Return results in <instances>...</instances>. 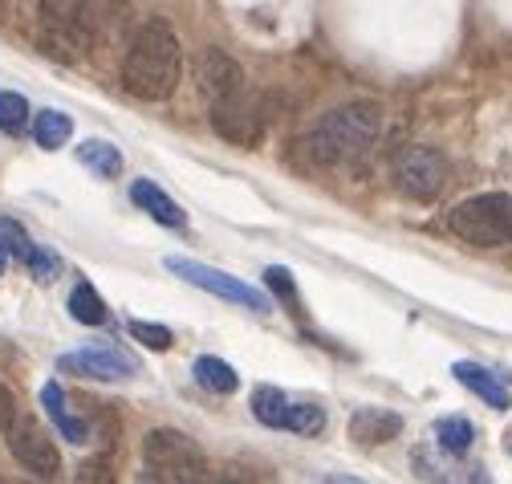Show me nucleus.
<instances>
[{"instance_id": "obj_1", "label": "nucleus", "mask_w": 512, "mask_h": 484, "mask_svg": "<svg viewBox=\"0 0 512 484\" xmlns=\"http://www.w3.org/2000/svg\"><path fill=\"white\" fill-rule=\"evenodd\" d=\"M179 74H183V49H179V37L167 21H147L131 49H126V62H122V86L131 98L139 102H163L175 94L179 86Z\"/></svg>"}, {"instance_id": "obj_2", "label": "nucleus", "mask_w": 512, "mask_h": 484, "mask_svg": "<svg viewBox=\"0 0 512 484\" xmlns=\"http://www.w3.org/2000/svg\"><path fill=\"white\" fill-rule=\"evenodd\" d=\"M378 127H382V114H378L374 102L338 106L334 114H326L322 123L313 127L305 147H309V155L322 167H354V163H362L374 151Z\"/></svg>"}, {"instance_id": "obj_3", "label": "nucleus", "mask_w": 512, "mask_h": 484, "mask_svg": "<svg viewBox=\"0 0 512 484\" xmlns=\"http://www.w3.org/2000/svg\"><path fill=\"white\" fill-rule=\"evenodd\" d=\"M94 41L90 0H41V45L57 62H78Z\"/></svg>"}, {"instance_id": "obj_4", "label": "nucleus", "mask_w": 512, "mask_h": 484, "mask_svg": "<svg viewBox=\"0 0 512 484\" xmlns=\"http://www.w3.org/2000/svg\"><path fill=\"white\" fill-rule=\"evenodd\" d=\"M447 228L476 249H500L512 240V196L504 192L472 196L447 212Z\"/></svg>"}, {"instance_id": "obj_5", "label": "nucleus", "mask_w": 512, "mask_h": 484, "mask_svg": "<svg viewBox=\"0 0 512 484\" xmlns=\"http://www.w3.org/2000/svg\"><path fill=\"white\" fill-rule=\"evenodd\" d=\"M143 464L151 476L159 480H175V484H191V480H204L208 476V456L204 448L175 432V428H155L143 440Z\"/></svg>"}, {"instance_id": "obj_6", "label": "nucleus", "mask_w": 512, "mask_h": 484, "mask_svg": "<svg viewBox=\"0 0 512 484\" xmlns=\"http://www.w3.org/2000/svg\"><path fill=\"white\" fill-rule=\"evenodd\" d=\"M212 106V131L236 147H256L265 139V127H269V114H265V102L256 98L248 86L208 102Z\"/></svg>"}, {"instance_id": "obj_7", "label": "nucleus", "mask_w": 512, "mask_h": 484, "mask_svg": "<svg viewBox=\"0 0 512 484\" xmlns=\"http://www.w3.org/2000/svg\"><path fill=\"white\" fill-rule=\"evenodd\" d=\"M167 269H171V273H179V277H183V281H191V285H200V289H208V293L224 297V301H236V306H248V310H256V314H273V301H269L261 289H252V285H244L240 277L220 273V269H212V265H204V261L167 257Z\"/></svg>"}, {"instance_id": "obj_8", "label": "nucleus", "mask_w": 512, "mask_h": 484, "mask_svg": "<svg viewBox=\"0 0 512 484\" xmlns=\"http://www.w3.org/2000/svg\"><path fill=\"white\" fill-rule=\"evenodd\" d=\"M5 436H9L13 460H17L25 472H33V476H41V480L61 476V452H57V444L49 440V432L41 428L33 415H17L9 428H5Z\"/></svg>"}, {"instance_id": "obj_9", "label": "nucleus", "mask_w": 512, "mask_h": 484, "mask_svg": "<svg viewBox=\"0 0 512 484\" xmlns=\"http://www.w3.org/2000/svg\"><path fill=\"white\" fill-rule=\"evenodd\" d=\"M395 175H399V188L411 196V200H435L447 184V159L435 151V147H407L395 163Z\"/></svg>"}, {"instance_id": "obj_10", "label": "nucleus", "mask_w": 512, "mask_h": 484, "mask_svg": "<svg viewBox=\"0 0 512 484\" xmlns=\"http://www.w3.org/2000/svg\"><path fill=\"white\" fill-rule=\"evenodd\" d=\"M61 371L82 375V379H98V383H118V379L139 375V362L114 346H86V350H74V354L61 358Z\"/></svg>"}, {"instance_id": "obj_11", "label": "nucleus", "mask_w": 512, "mask_h": 484, "mask_svg": "<svg viewBox=\"0 0 512 484\" xmlns=\"http://www.w3.org/2000/svg\"><path fill=\"white\" fill-rule=\"evenodd\" d=\"M196 74H200V90H204L208 102H216V98H224V94H232V90L244 86V70L232 62L224 49H208V53H200Z\"/></svg>"}, {"instance_id": "obj_12", "label": "nucleus", "mask_w": 512, "mask_h": 484, "mask_svg": "<svg viewBox=\"0 0 512 484\" xmlns=\"http://www.w3.org/2000/svg\"><path fill=\"white\" fill-rule=\"evenodd\" d=\"M452 375L472 391V395H480L488 407H496V411H508L512 407V395H508V387L492 375V371H484L480 362H456L452 367Z\"/></svg>"}, {"instance_id": "obj_13", "label": "nucleus", "mask_w": 512, "mask_h": 484, "mask_svg": "<svg viewBox=\"0 0 512 484\" xmlns=\"http://www.w3.org/2000/svg\"><path fill=\"white\" fill-rule=\"evenodd\" d=\"M399 432H403V419L391 415V411H378V407H362L350 419V436L358 444H382V440H391Z\"/></svg>"}, {"instance_id": "obj_14", "label": "nucleus", "mask_w": 512, "mask_h": 484, "mask_svg": "<svg viewBox=\"0 0 512 484\" xmlns=\"http://www.w3.org/2000/svg\"><path fill=\"white\" fill-rule=\"evenodd\" d=\"M41 407H45V415L53 419V428L66 436L70 444H86V440H90V428H86L82 419L70 415V407H66V391H61L57 383H45V387H41Z\"/></svg>"}, {"instance_id": "obj_15", "label": "nucleus", "mask_w": 512, "mask_h": 484, "mask_svg": "<svg viewBox=\"0 0 512 484\" xmlns=\"http://www.w3.org/2000/svg\"><path fill=\"white\" fill-rule=\"evenodd\" d=\"M131 196H135V204L147 208L159 224H167V228H183V212H179V204H175L167 192H159V184H151V179H135Z\"/></svg>"}, {"instance_id": "obj_16", "label": "nucleus", "mask_w": 512, "mask_h": 484, "mask_svg": "<svg viewBox=\"0 0 512 484\" xmlns=\"http://www.w3.org/2000/svg\"><path fill=\"white\" fill-rule=\"evenodd\" d=\"M70 135H74V118H70V114H61V110H41V114L33 118V139H37V147H45V151L66 147Z\"/></svg>"}, {"instance_id": "obj_17", "label": "nucleus", "mask_w": 512, "mask_h": 484, "mask_svg": "<svg viewBox=\"0 0 512 484\" xmlns=\"http://www.w3.org/2000/svg\"><path fill=\"white\" fill-rule=\"evenodd\" d=\"M196 383L204 387V391H212V395H232L236 387H240V375L228 367L224 358H212V354H204V358H196Z\"/></svg>"}, {"instance_id": "obj_18", "label": "nucleus", "mask_w": 512, "mask_h": 484, "mask_svg": "<svg viewBox=\"0 0 512 484\" xmlns=\"http://www.w3.org/2000/svg\"><path fill=\"white\" fill-rule=\"evenodd\" d=\"M435 436H439V448H443V452L464 456V452L472 448V440H476V428H472L464 415H447V419L435 423Z\"/></svg>"}, {"instance_id": "obj_19", "label": "nucleus", "mask_w": 512, "mask_h": 484, "mask_svg": "<svg viewBox=\"0 0 512 484\" xmlns=\"http://www.w3.org/2000/svg\"><path fill=\"white\" fill-rule=\"evenodd\" d=\"M252 415L265 423V428H285V415H289V399L277 387H256L252 391Z\"/></svg>"}, {"instance_id": "obj_20", "label": "nucleus", "mask_w": 512, "mask_h": 484, "mask_svg": "<svg viewBox=\"0 0 512 484\" xmlns=\"http://www.w3.org/2000/svg\"><path fill=\"white\" fill-rule=\"evenodd\" d=\"M78 159H82L86 167H94V175H102V179H114V175L122 171V155H118V147H110V143H102V139L82 143V147H78Z\"/></svg>"}, {"instance_id": "obj_21", "label": "nucleus", "mask_w": 512, "mask_h": 484, "mask_svg": "<svg viewBox=\"0 0 512 484\" xmlns=\"http://www.w3.org/2000/svg\"><path fill=\"white\" fill-rule=\"evenodd\" d=\"M70 314L82 322V326H102L106 322V301L94 293V285H78L74 293H70Z\"/></svg>"}, {"instance_id": "obj_22", "label": "nucleus", "mask_w": 512, "mask_h": 484, "mask_svg": "<svg viewBox=\"0 0 512 484\" xmlns=\"http://www.w3.org/2000/svg\"><path fill=\"white\" fill-rule=\"evenodd\" d=\"M285 428L297 432V436H317V432L326 428V411L317 407V403H289Z\"/></svg>"}, {"instance_id": "obj_23", "label": "nucleus", "mask_w": 512, "mask_h": 484, "mask_svg": "<svg viewBox=\"0 0 512 484\" xmlns=\"http://www.w3.org/2000/svg\"><path fill=\"white\" fill-rule=\"evenodd\" d=\"M0 249H5L13 261H29L33 257V240H29V232L17 224V220H9V216H0Z\"/></svg>"}, {"instance_id": "obj_24", "label": "nucleus", "mask_w": 512, "mask_h": 484, "mask_svg": "<svg viewBox=\"0 0 512 484\" xmlns=\"http://www.w3.org/2000/svg\"><path fill=\"white\" fill-rule=\"evenodd\" d=\"M25 127H29V102L21 94H13V90H0V131L17 135Z\"/></svg>"}, {"instance_id": "obj_25", "label": "nucleus", "mask_w": 512, "mask_h": 484, "mask_svg": "<svg viewBox=\"0 0 512 484\" xmlns=\"http://www.w3.org/2000/svg\"><path fill=\"white\" fill-rule=\"evenodd\" d=\"M131 338L151 346V350H171L175 346V334L167 326H155V322H131Z\"/></svg>"}, {"instance_id": "obj_26", "label": "nucleus", "mask_w": 512, "mask_h": 484, "mask_svg": "<svg viewBox=\"0 0 512 484\" xmlns=\"http://www.w3.org/2000/svg\"><path fill=\"white\" fill-rule=\"evenodd\" d=\"M265 285H269L281 301H293V306H297V281H293V273H289V269L269 265V269H265Z\"/></svg>"}, {"instance_id": "obj_27", "label": "nucleus", "mask_w": 512, "mask_h": 484, "mask_svg": "<svg viewBox=\"0 0 512 484\" xmlns=\"http://www.w3.org/2000/svg\"><path fill=\"white\" fill-rule=\"evenodd\" d=\"M25 265L33 269V277H37V281H53V277L61 273V261H57V257H53L49 249H41V245L33 249V257H29Z\"/></svg>"}, {"instance_id": "obj_28", "label": "nucleus", "mask_w": 512, "mask_h": 484, "mask_svg": "<svg viewBox=\"0 0 512 484\" xmlns=\"http://www.w3.org/2000/svg\"><path fill=\"white\" fill-rule=\"evenodd\" d=\"M13 419H17V399H13V391L5 383H0V432H5Z\"/></svg>"}, {"instance_id": "obj_29", "label": "nucleus", "mask_w": 512, "mask_h": 484, "mask_svg": "<svg viewBox=\"0 0 512 484\" xmlns=\"http://www.w3.org/2000/svg\"><path fill=\"white\" fill-rule=\"evenodd\" d=\"M5 261H9V253H5V249H0V273H5Z\"/></svg>"}]
</instances>
